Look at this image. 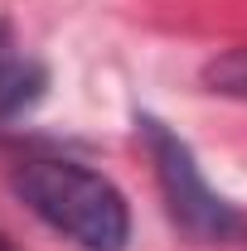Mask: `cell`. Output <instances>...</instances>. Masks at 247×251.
<instances>
[{
  "label": "cell",
  "mask_w": 247,
  "mask_h": 251,
  "mask_svg": "<svg viewBox=\"0 0 247 251\" xmlns=\"http://www.w3.org/2000/svg\"><path fill=\"white\" fill-rule=\"evenodd\" d=\"M10 188L39 222L83 251H126L131 242V208L122 188L78 159H25L10 174Z\"/></svg>",
  "instance_id": "cell-1"
},
{
  "label": "cell",
  "mask_w": 247,
  "mask_h": 251,
  "mask_svg": "<svg viewBox=\"0 0 247 251\" xmlns=\"http://www.w3.org/2000/svg\"><path fill=\"white\" fill-rule=\"evenodd\" d=\"M136 130L146 140V155L155 164V184L165 193V208H170L175 227L185 237H194V242H233V237H243V227H247L243 213L204 179V169H199V159H194V150L185 140L155 116H136Z\"/></svg>",
  "instance_id": "cell-2"
},
{
  "label": "cell",
  "mask_w": 247,
  "mask_h": 251,
  "mask_svg": "<svg viewBox=\"0 0 247 251\" xmlns=\"http://www.w3.org/2000/svg\"><path fill=\"white\" fill-rule=\"evenodd\" d=\"M49 87L44 63L34 58H5L0 53V121H15L20 111H30Z\"/></svg>",
  "instance_id": "cell-3"
},
{
  "label": "cell",
  "mask_w": 247,
  "mask_h": 251,
  "mask_svg": "<svg viewBox=\"0 0 247 251\" xmlns=\"http://www.w3.org/2000/svg\"><path fill=\"white\" fill-rule=\"evenodd\" d=\"M204 87L218 97H238L247 101V49H228L218 58L204 63Z\"/></svg>",
  "instance_id": "cell-4"
},
{
  "label": "cell",
  "mask_w": 247,
  "mask_h": 251,
  "mask_svg": "<svg viewBox=\"0 0 247 251\" xmlns=\"http://www.w3.org/2000/svg\"><path fill=\"white\" fill-rule=\"evenodd\" d=\"M0 49H5V25H0Z\"/></svg>",
  "instance_id": "cell-5"
},
{
  "label": "cell",
  "mask_w": 247,
  "mask_h": 251,
  "mask_svg": "<svg viewBox=\"0 0 247 251\" xmlns=\"http://www.w3.org/2000/svg\"><path fill=\"white\" fill-rule=\"evenodd\" d=\"M0 251H10V247H5V242H0Z\"/></svg>",
  "instance_id": "cell-6"
}]
</instances>
